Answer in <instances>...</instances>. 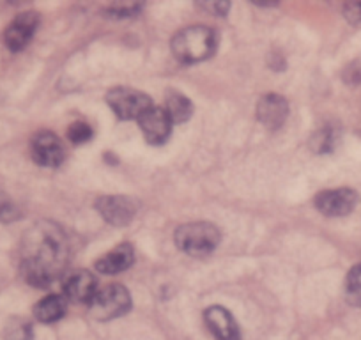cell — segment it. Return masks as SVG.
<instances>
[{"mask_svg": "<svg viewBox=\"0 0 361 340\" xmlns=\"http://www.w3.org/2000/svg\"><path fill=\"white\" fill-rule=\"evenodd\" d=\"M345 300L353 307H361V265H356L347 273Z\"/></svg>", "mask_w": 361, "mask_h": 340, "instance_id": "e0dca14e", "label": "cell"}, {"mask_svg": "<svg viewBox=\"0 0 361 340\" xmlns=\"http://www.w3.org/2000/svg\"><path fill=\"white\" fill-rule=\"evenodd\" d=\"M98 293V280L89 269H78L69 273L64 282V298L75 303H90Z\"/></svg>", "mask_w": 361, "mask_h": 340, "instance_id": "8fae6325", "label": "cell"}, {"mask_svg": "<svg viewBox=\"0 0 361 340\" xmlns=\"http://www.w3.org/2000/svg\"><path fill=\"white\" fill-rule=\"evenodd\" d=\"M130 308V291L119 284H110V286L98 289V293L89 303V312L96 321H112V319L128 314Z\"/></svg>", "mask_w": 361, "mask_h": 340, "instance_id": "277c9868", "label": "cell"}, {"mask_svg": "<svg viewBox=\"0 0 361 340\" xmlns=\"http://www.w3.org/2000/svg\"><path fill=\"white\" fill-rule=\"evenodd\" d=\"M343 16L349 23H360L361 22V2H350L343 8Z\"/></svg>", "mask_w": 361, "mask_h": 340, "instance_id": "603a6c76", "label": "cell"}, {"mask_svg": "<svg viewBox=\"0 0 361 340\" xmlns=\"http://www.w3.org/2000/svg\"><path fill=\"white\" fill-rule=\"evenodd\" d=\"M96 211L102 214L106 224L114 227H124L130 224L137 214V204L124 195H105L99 197L94 204Z\"/></svg>", "mask_w": 361, "mask_h": 340, "instance_id": "52a82bcc", "label": "cell"}, {"mask_svg": "<svg viewBox=\"0 0 361 340\" xmlns=\"http://www.w3.org/2000/svg\"><path fill=\"white\" fill-rule=\"evenodd\" d=\"M69 261V239L64 229L41 220L22 239V277L27 284L47 289L61 279Z\"/></svg>", "mask_w": 361, "mask_h": 340, "instance_id": "6da1fadb", "label": "cell"}, {"mask_svg": "<svg viewBox=\"0 0 361 340\" xmlns=\"http://www.w3.org/2000/svg\"><path fill=\"white\" fill-rule=\"evenodd\" d=\"M343 80H345L349 85H357L361 83V64L360 62H353L349 68L343 71Z\"/></svg>", "mask_w": 361, "mask_h": 340, "instance_id": "7402d4cb", "label": "cell"}, {"mask_svg": "<svg viewBox=\"0 0 361 340\" xmlns=\"http://www.w3.org/2000/svg\"><path fill=\"white\" fill-rule=\"evenodd\" d=\"M92 135H94L92 128H90L87 123H82V121H78V123H73L71 126L68 128L69 142L75 145L85 144V142H89L90 138H92Z\"/></svg>", "mask_w": 361, "mask_h": 340, "instance_id": "ffe728a7", "label": "cell"}, {"mask_svg": "<svg viewBox=\"0 0 361 340\" xmlns=\"http://www.w3.org/2000/svg\"><path fill=\"white\" fill-rule=\"evenodd\" d=\"M176 245L180 252L188 253L192 257H204L214 252L220 243V229L209 221H192V224L179 225L173 234Z\"/></svg>", "mask_w": 361, "mask_h": 340, "instance_id": "3957f363", "label": "cell"}, {"mask_svg": "<svg viewBox=\"0 0 361 340\" xmlns=\"http://www.w3.org/2000/svg\"><path fill=\"white\" fill-rule=\"evenodd\" d=\"M165 112L169 114L172 124L186 123L193 114V103L183 92L169 91L165 95Z\"/></svg>", "mask_w": 361, "mask_h": 340, "instance_id": "2e32d148", "label": "cell"}, {"mask_svg": "<svg viewBox=\"0 0 361 340\" xmlns=\"http://www.w3.org/2000/svg\"><path fill=\"white\" fill-rule=\"evenodd\" d=\"M216 47V32L204 25L186 27L172 37V54L183 64H197V62L207 61L214 55Z\"/></svg>", "mask_w": 361, "mask_h": 340, "instance_id": "7a4b0ae2", "label": "cell"}, {"mask_svg": "<svg viewBox=\"0 0 361 340\" xmlns=\"http://www.w3.org/2000/svg\"><path fill=\"white\" fill-rule=\"evenodd\" d=\"M39 27V15L34 11L20 13L8 25L4 32V43L11 51H22L36 34Z\"/></svg>", "mask_w": 361, "mask_h": 340, "instance_id": "ba28073f", "label": "cell"}, {"mask_svg": "<svg viewBox=\"0 0 361 340\" xmlns=\"http://www.w3.org/2000/svg\"><path fill=\"white\" fill-rule=\"evenodd\" d=\"M135 262V250L130 243H123V245L116 246L105 253L99 261H96V269L102 275H117V273L126 272L131 268Z\"/></svg>", "mask_w": 361, "mask_h": 340, "instance_id": "5bb4252c", "label": "cell"}, {"mask_svg": "<svg viewBox=\"0 0 361 340\" xmlns=\"http://www.w3.org/2000/svg\"><path fill=\"white\" fill-rule=\"evenodd\" d=\"M204 319H206L207 328L213 332V335L218 340H241L238 322H235V319L232 317L227 308L220 307V305H213V307L206 308Z\"/></svg>", "mask_w": 361, "mask_h": 340, "instance_id": "4fadbf2b", "label": "cell"}, {"mask_svg": "<svg viewBox=\"0 0 361 340\" xmlns=\"http://www.w3.org/2000/svg\"><path fill=\"white\" fill-rule=\"evenodd\" d=\"M66 308H68V300L64 296H61V294H50V296L37 301L36 307H34V315H36V319L39 322L51 324V322H57L59 319L64 317Z\"/></svg>", "mask_w": 361, "mask_h": 340, "instance_id": "9a60e30c", "label": "cell"}, {"mask_svg": "<svg viewBox=\"0 0 361 340\" xmlns=\"http://www.w3.org/2000/svg\"><path fill=\"white\" fill-rule=\"evenodd\" d=\"M357 193L350 188L326 190L315 197V207L324 217H345L356 207Z\"/></svg>", "mask_w": 361, "mask_h": 340, "instance_id": "9c48e42d", "label": "cell"}, {"mask_svg": "<svg viewBox=\"0 0 361 340\" xmlns=\"http://www.w3.org/2000/svg\"><path fill=\"white\" fill-rule=\"evenodd\" d=\"M336 144V135L331 128H322L317 133L312 137V149L319 154H326V152H331L333 147Z\"/></svg>", "mask_w": 361, "mask_h": 340, "instance_id": "d6986e66", "label": "cell"}, {"mask_svg": "<svg viewBox=\"0 0 361 340\" xmlns=\"http://www.w3.org/2000/svg\"><path fill=\"white\" fill-rule=\"evenodd\" d=\"M289 116V103L283 96L266 95L257 103V117L267 130H279Z\"/></svg>", "mask_w": 361, "mask_h": 340, "instance_id": "7c38bea8", "label": "cell"}, {"mask_svg": "<svg viewBox=\"0 0 361 340\" xmlns=\"http://www.w3.org/2000/svg\"><path fill=\"white\" fill-rule=\"evenodd\" d=\"M106 13H109V16H112V18H130V16H135L140 13V6L116 4V6H110V8L106 9Z\"/></svg>", "mask_w": 361, "mask_h": 340, "instance_id": "44dd1931", "label": "cell"}, {"mask_svg": "<svg viewBox=\"0 0 361 340\" xmlns=\"http://www.w3.org/2000/svg\"><path fill=\"white\" fill-rule=\"evenodd\" d=\"M138 126H140L142 135L149 144H163L166 138L170 137L172 131V121H170L169 114L161 107H151L144 116L138 119Z\"/></svg>", "mask_w": 361, "mask_h": 340, "instance_id": "30bf717a", "label": "cell"}, {"mask_svg": "<svg viewBox=\"0 0 361 340\" xmlns=\"http://www.w3.org/2000/svg\"><path fill=\"white\" fill-rule=\"evenodd\" d=\"M4 340H34L32 324L25 319L13 317L4 329Z\"/></svg>", "mask_w": 361, "mask_h": 340, "instance_id": "ac0fdd59", "label": "cell"}, {"mask_svg": "<svg viewBox=\"0 0 361 340\" xmlns=\"http://www.w3.org/2000/svg\"><path fill=\"white\" fill-rule=\"evenodd\" d=\"M106 103L119 119L138 121L152 105V99L145 92L131 87H116L106 95Z\"/></svg>", "mask_w": 361, "mask_h": 340, "instance_id": "5b68a950", "label": "cell"}, {"mask_svg": "<svg viewBox=\"0 0 361 340\" xmlns=\"http://www.w3.org/2000/svg\"><path fill=\"white\" fill-rule=\"evenodd\" d=\"M200 6H202L206 11L213 13V15L216 16H225L228 13V9H231V4H228V2H204V4Z\"/></svg>", "mask_w": 361, "mask_h": 340, "instance_id": "cb8c5ba5", "label": "cell"}, {"mask_svg": "<svg viewBox=\"0 0 361 340\" xmlns=\"http://www.w3.org/2000/svg\"><path fill=\"white\" fill-rule=\"evenodd\" d=\"M30 154L37 165L57 169L64 163L66 149L57 135L51 131H39L30 140Z\"/></svg>", "mask_w": 361, "mask_h": 340, "instance_id": "8992f818", "label": "cell"}]
</instances>
